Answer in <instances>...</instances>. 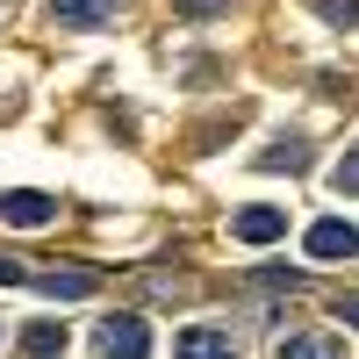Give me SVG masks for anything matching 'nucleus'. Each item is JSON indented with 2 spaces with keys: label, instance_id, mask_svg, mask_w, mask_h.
<instances>
[{
  "label": "nucleus",
  "instance_id": "1",
  "mask_svg": "<svg viewBox=\"0 0 359 359\" xmlns=\"http://www.w3.org/2000/svg\"><path fill=\"white\" fill-rule=\"evenodd\" d=\"M230 237H237V245H273V237H287V208H273V201L237 208V216H230Z\"/></svg>",
  "mask_w": 359,
  "mask_h": 359
},
{
  "label": "nucleus",
  "instance_id": "2",
  "mask_svg": "<svg viewBox=\"0 0 359 359\" xmlns=\"http://www.w3.org/2000/svg\"><path fill=\"white\" fill-rule=\"evenodd\" d=\"M94 345L101 352H123V359H144V352H151V331H144V316H101Z\"/></svg>",
  "mask_w": 359,
  "mask_h": 359
},
{
  "label": "nucleus",
  "instance_id": "3",
  "mask_svg": "<svg viewBox=\"0 0 359 359\" xmlns=\"http://www.w3.org/2000/svg\"><path fill=\"white\" fill-rule=\"evenodd\" d=\"M57 216V201L36 194V187H15V194H0V223H15V230H43Z\"/></svg>",
  "mask_w": 359,
  "mask_h": 359
},
{
  "label": "nucleus",
  "instance_id": "4",
  "mask_svg": "<svg viewBox=\"0 0 359 359\" xmlns=\"http://www.w3.org/2000/svg\"><path fill=\"white\" fill-rule=\"evenodd\" d=\"M352 252H359V230L352 223H338V216L309 223V259H352Z\"/></svg>",
  "mask_w": 359,
  "mask_h": 359
},
{
  "label": "nucleus",
  "instance_id": "5",
  "mask_svg": "<svg viewBox=\"0 0 359 359\" xmlns=\"http://www.w3.org/2000/svg\"><path fill=\"white\" fill-rule=\"evenodd\" d=\"M115 8L123 0H50V22L57 29H101V22H115Z\"/></svg>",
  "mask_w": 359,
  "mask_h": 359
},
{
  "label": "nucleus",
  "instance_id": "6",
  "mask_svg": "<svg viewBox=\"0 0 359 359\" xmlns=\"http://www.w3.org/2000/svg\"><path fill=\"white\" fill-rule=\"evenodd\" d=\"M36 287H43V294H50V302H86V294H94V287H101V280H94V273H43V280H36Z\"/></svg>",
  "mask_w": 359,
  "mask_h": 359
},
{
  "label": "nucleus",
  "instance_id": "7",
  "mask_svg": "<svg viewBox=\"0 0 359 359\" xmlns=\"http://www.w3.org/2000/svg\"><path fill=\"white\" fill-rule=\"evenodd\" d=\"M15 345H22V352H36V359H43V352H65V323H29Z\"/></svg>",
  "mask_w": 359,
  "mask_h": 359
},
{
  "label": "nucleus",
  "instance_id": "8",
  "mask_svg": "<svg viewBox=\"0 0 359 359\" xmlns=\"http://www.w3.org/2000/svg\"><path fill=\"white\" fill-rule=\"evenodd\" d=\"M180 352H187V359H208V352H230V338H223V331H180Z\"/></svg>",
  "mask_w": 359,
  "mask_h": 359
},
{
  "label": "nucleus",
  "instance_id": "9",
  "mask_svg": "<svg viewBox=\"0 0 359 359\" xmlns=\"http://www.w3.org/2000/svg\"><path fill=\"white\" fill-rule=\"evenodd\" d=\"M309 8L331 22V29H352V22H359V0H309Z\"/></svg>",
  "mask_w": 359,
  "mask_h": 359
},
{
  "label": "nucleus",
  "instance_id": "10",
  "mask_svg": "<svg viewBox=\"0 0 359 359\" xmlns=\"http://www.w3.org/2000/svg\"><path fill=\"white\" fill-rule=\"evenodd\" d=\"M331 187H338V194H359V151H345V158L331 165Z\"/></svg>",
  "mask_w": 359,
  "mask_h": 359
},
{
  "label": "nucleus",
  "instance_id": "11",
  "mask_svg": "<svg viewBox=\"0 0 359 359\" xmlns=\"http://www.w3.org/2000/svg\"><path fill=\"white\" fill-rule=\"evenodd\" d=\"M259 165H266V172H280V165L294 172V165H302V144H273V151H259Z\"/></svg>",
  "mask_w": 359,
  "mask_h": 359
},
{
  "label": "nucleus",
  "instance_id": "12",
  "mask_svg": "<svg viewBox=\"0 0 359 359\" xmlns=\"http://www.w3.org/2000/svg\"><path fill=\"white\" fill-rule=\"evenodd\" d=\"M180 15H230V0H172Z\"/></svg>",
  "mask_w": 359,
  "mask_h": 359
},
{
  "label": "nucleus",
  "instance_id": "13",
  "mask_svg": "<svg viewBox=\"0 0 359 359\" xmlns=\"http://www.w3.org/2000/svg\"><path fill=\"white\" fill-rule=\"evenodd\" d=\"M22 280H29V266H22V259H8V252H0V287H22Z\"/></svg>",
  "mask_w": 359,
  "mask_h": 359
},
{
  "label": "nucleus",
  "instance_id": "14",
  "mask_svg": "<svg viewBox=\"0 0 359 359\" xmlns=\"http://www.w3.org/2000/svg\"><path fill=\"white\" fill-rule=\"evenodd\" d=\"M280 352H302V359H316V352H331V338H287Z\"/></svg>",
  "mask_w": 359,
  "mask_h": 359
},
{
  "label": "nucleus",
  "instance_id": "15",
  "mask_svg": "<svg viewBox=\"0 0 359 359\" xmlns=\"http://www.w3.org/2000/svg\"><path fill=\"white\" fill-rule=\"evenodd\" d=\"M338 316H345V323H359V294H338Z\"/></svg>",
  "mask_w": 359,
  "mask_h": 359
}]
</instances>
